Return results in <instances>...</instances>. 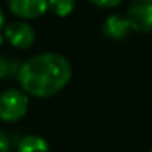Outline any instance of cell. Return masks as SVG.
I'll return each instance as SVG.
<instances>
[{
	"instance_id": "cell-1",
	"label": "cell",
	"mask_w": 152,
	"mask_h": 152,
	"mask_svg": "<svg viewBox=\"0 0 152 152\" xmlns=\"http://www.w3.org/2000/svg\"><path fill=\"white\" fill-rule=\"evenodd\" d=\"M72 79L69 59L57 53H43L20 66L18 82L21 90L34 98H49L66 88Z\"/></svg>"
},
{
	"instance_id": "cell-2",
	"label": "cell",
	"mask_w": 152,
	"mask_h": 152,
	"mask_svg": "<svg viewBox=\"0 0 152 152\" xmlns=\"http://www.w3.org/2000/svg\"><path fill=\"white\" fill-rule=\"evenodd\" d=\"M30 95L25 90L7 88L0 92V121L17 123L28 115Z\"/></svg>"
},
{
	"instance_id": "cell-3",
	"label": "cell",
	"mask_w": 152,
	"mask_h": 152,
	"mask_svg": "<svg viewBox=\"0 0 152 152\" xmlns=\"http://www.w3.org/2000/svg\"><path fill=\"white\" fill-rule=\"evenodd\" d=\"M132 30L139 33L152 31V0H132L126 12Z\"/></svg>"
},
{
	"instance_id": "cell-4",
	"label": "cell",
	"mask_w": 152,
	"mask_h": 152,
	"mask_svg": "<svg viewBox=\"0 0 152 152\" xmlns=\"http://www.w3.org/2000/svg\"><path fill=\"white\" fill-rule=\"evenodd\" d=\"M5 38L13 48L18 49H28L33 46L36 33L25 21H13L5 28Z\"/></svg>"
},
{
	"instance_id": "cell-5",
	"label": "cell",
	"mask_w": 152,
	"mask_h": 152,
	"mask_svg": "<svg viewBox=\"0 0 152 152\" xmlns=\"http://www.w3.org/2000/svg\"><path fill=\"white\" fill-rule=\"evenodd\" d=\"M8 8L21 20H34L49 10L48 0H8Z\"/></svg>"
},
{
	"instance_id": "cell-6",
	"label": "cell",
	"mask_w": 152,
	"mask_h": 152,
	"mask_svg": "<svg viewBox=\"0 0 152 152\" xmlns=\"http://www.w3.org/2000/svg\"><path fill=\"white\" fill-rule=\"evenodd\" d=\"M103 34L111 41H121L126 39L128 34L131 33L132 26L126 17H119V15H110L105 21H103Z\"/></svg>"
},
{
	"instance_id": "cell-7",
	"label": "cell",
	"mask_w": 152,
	"mask_h": 152,
	"mask_svg": "<svg viewBox=\"0 0 152 152\" xmlns=\"http://www.w3.org/2000/svg\"><path fill=\"white\" fill-rule=\"evenodd\" d=\"M17 152H51V145L43 136L28 134L17 144Z\"/></svg>"
},
{
	"instance_id": "cell-8",
	"label": "cell",
	"mask_w": 152,
	"mask_h": 152,
	"mask_svg": "<svg viewBox=\"0 0 152 152\" xmlns=\"http://www.w3.org/2000/svg\"><path fill=\"white\" fill-rule=\"evenodd\" d=\"M48 8L57 17H67L75 8V0H48Z\"/></svg>"
},
{
	"instance_id": "cell-9",
	"label": "cell",
	"mask_w": 152,
	"mask_h": 152,
	"mask_svg": "<svg viewBox=\"0 0 152 152\" xmlns=\"http://www.w3.org/2000/svg\"><path fill=\"white\" fill-rule=\"evenodd\" d=\"M88 2L100 8H115L121 4L123 0H88Z\"/></svg>"
},
{
	"instance_id": "cell-10",
	"label": "cell",
	"mask_w": 152,
	"mask_h": 152,
	"mask_svg": "<svg viewBox=\"0 0 152 152\" xmlns=\"http://www.w3.org/2000/svg\"><path fill=\"white\" fill-rule=\"evenodd\" d=\"M10 69H12L10 62H8V61L2 56V54H0V80L5 79V77L10 74Z\"/></svg>"
},
{
	"instance_id": "cell-11",
	"label": "cell",
	"mask_w": 152,
	"mask_h": 152,
	"mask_svg": "<svg viewBox=\"0 0 152 152\" xmlns=\"http://www.w3.org/2000/svg\"><path fill=\"white\" fill-rule=\"evenodd\" d=\"M0 152H10V137L0 129Z\"/></svg>"
},
{
	"instance_id": "cell-12",
	"label": "cell",
	"mask_w": 152,
	"mask_h": 152,
	"mask_svg": "<svg viewBox=\"0 0 152 152\" xmlns=\"http://www.w3.org/2000/svg\"><path fill=\"white\" fill-rule=\"evenodd\" d=\"M5 25V15H4V10H2V7H0V30L4 28Z\"/></svg>"
},
{
	"instance_id": "cell-13",
	"label": "cell",
	"mask_w": 152,
	"mask_h": 152,
	"mask_svg": "<svg viewBox=\"0 0 152 152\" xmlns=\"http://www.w3.org/2000/svg\"><path fill=\"white\" fill-rule=\"evenodd\" d=\"M149 152H152V149H151V151H149Z\"/></svg>"
}]
</instances>
